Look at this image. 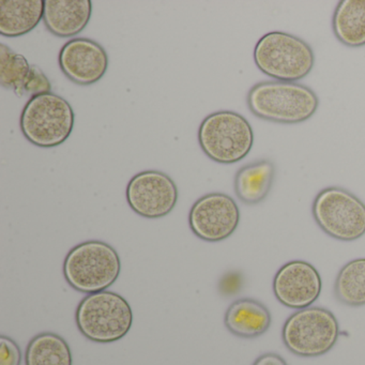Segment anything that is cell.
<instances>
[{
    "mask_svg": "<svg viewBox=\"0 0 365 365\" xmlns=\"http://www.w3.org/2000/svg\"><path fill=\"white\" fill-rule=\"evenodd\" d=\"M247 104L258 118L281 125H297L314 116L319 99L305 85L283 81H264L250 89Z\"/></svg>",
    "mask_w": 365,
    "mask_h": 365,
    "instance_id": "6da1fadb",
    "label": "cell"
},
{
    "mask_svg": "<svg viewBox=\"0 0 365 365\" xmlns=\"http://www.w3.org/2000/svg\"><path fill=\"white\" fill-rule=\"evenodd\" d=\"M63 272L67 283L78 292L88 294L104 292L120 275V257L108 243L85 241L70 250Z\"/></svg>",
    "mask_w": 365,
    "mask_h": 365,
    "instance_id": "7a4b0ae2",
    "label": "cell"
},
{
    "mask_svg": "<svg viewBox=\"0 0 365 365\" xmlns=\"http://www.w3.org/2000/svg\"><path fill=\"white\" fill-rule=\"evenodd\" d=\"M256 67L274 81L294 82L309 76L315 65V54L309 43L285 31L262 36L253 53Z\"/></svg>",
    "mask_w": 365,
    "mask_h": 365,
    "instance_id": "3957f363",
    "label": "cell"
},
{
    "mask_svg": "<svg viewBox=\"0 0 365 365\" xmlns=\"http://www.w3.org/2000/svg\"><path fill=\"white\" fill-rule=\"evenodd\" d=\"M80 332L95 343H114L125 337L133 324V312L129 302L117 292L87 294L76 312Z\"/></svg>",
    "mask_w": 365,
    "mask_h": 365,
    "instance_id": "277c9868",
    "label": "cell"
},
{
    "mask_svg": "<svg viewBox=\"0 0 365 365\" xmlns=\"http://www.w3.org/2000/svg\"><path fill=\"white\" fill-rule=\"evenodd\" d=\"M73 108L67 100L48 93L31 98L21 114L23 135L40 148H54L63 144L74 127Z\"/></svg>",
    "mask_w": 365,
    "mask_h": 365,
    "instance_id": "5b68a950",
    "label": "cell"
},
{
    "mask_svg": "<svg viewBox=\"0 0 365 365\" xmlns=\"http://www.w3.org/2000/svg\"><path fill=\"white\" fill-rule=\"evenodd\" d=\"M198 143L209 159L220 164H234L245 159L253 148L254 132L242 115L219 110L200 123Z\"/></svg>",
    "mask_w": 365,
    "mask_h": 365,
    "instance_id": "8992f818",
    "label": "cell"
},
{
    "mask_svg": "<svg viewBox=\"0 0 365 365\" xmlns=\"http://www.w3.org/2000/svg\"><path fill=\"white\" fill-rule=\"evenodd\" d=\"M339 336V324L332 312L324 307L298 309L282 330L284 345L292 354L315 358L330 351Z\"/></svg>",
    "mask_w": 365,
    "mask_h": 365,
    "instance_id": "52a82bcc",
    "label": "cell"
},
{
    "mask_svg": "<svg viewBox=\"0 0 365 365\" xmlns=\"http://www.w3.org/2000/svg\"><path fill=\"white\" fill-rule=\"evenodd\" d=\"M312 213L322 232L336 240L351 242L365 234V205L343 187L322 190L312 205Z\"/></svg>",
    "mask_w": 365,
    "mask_h": 365,
    "instance_id": "ba28073f",
    "label": "cell"
},
{
    "mask_svg": "<svg viewBox=\"0 0 365 365\" xmlns=\"http://www.w3.org/2000/svg\"><path fill=\"white\" fill-rule=\"evenodd\" d=\"M125 196L130 208L140 217L161 219L174 210L178 187L165 173L145 170L132 177Z\"/></svg>",
    "mask_w": 365,
    "mask_h": 365,
    "instance_id": "9c48e42d",
    "label": "cell"
},
{
    "mask_svg": "<svg viewBox=\"0 0 365 365\" xmlns=\"http://www.w3.org/2000/svg\"><path fill=\"white\" fill-rule=\"evenodd\" d=\"M240 210L234 198L224 193H209L196 200L189 213V225L197 238L220 242L236 232Z\"/></svg>",
    "mask_w": 365,
    "mask_h": 365,
    "instance_id": "30bf717a",
    "label": "cell"
},
{
    "mask_svg": "<svg viewBox=\"0 0 365 365\" xmlns=\"http://www.w3.org/2000/svg\"><path fill=\"white\" fill-rule=\"evenodd\" d=\"M272 289L281 304L289 309H307L322 294V277L309 262L292 260L277 271L273 279Z\"/></svg>",
    "mask_w": 365,
    "mask_h": 365,
    "instance_id": "8fae6325",
    "label": "cell"
},
{
    "mask_svg": "<svg viewBox=\"0 0 365 365\" xmlns=\"http://www.w3.org/2000/svg\"><path fill=\"white\" fill-rule=\"evenodd\" d=\"M59 67L74 84L89 86L108 71V56L101 44L86 38H74L61 48Z\"/></svg>",
    "mask_w": 365,
    "mask_h": 365,
    "instance_id": "7c38bea8",
    "label": "cell"
},
{
    "mask_svg": "<svg viewBox=\"0 0 365 365\" xmlns=\"http://www.w3.org/2000/svg\"><path fill=\"white\" fill-rule=\"evenodd\" d=\"M91 12V0H46L43 22L56 37H76L86 29Z\"/></svg>",
    "mask_w": 365,
    "mask_h": 365,
    "instance_id": "4fadbf2b",
    "label": "cell"
},
{
    "mask_svg": "<svg viewBox=\"0 0 365 365\" xmlns=\"http://www.w3.org/2000/svg\"><path fill=\"white\" fill-rule=\"evenodd\" d=\"M268 307L254 299L243 298L228 307L224 316L226 329L235 336L255 339L262 336L271 326Z\"/></svg>",
    "mask_w": 365,
    "mask_h": 365,
    "instance_id": "5bb4252c",
    "label": "cell"
},
{
    "mask_svg": "<svg viewBox=\"0 0 365 365\" xmlns=\"http://www.w3.org/2000/svg\"><path fill=\"white\" fill-rule=\"evenodd\" d=\"M274 163L270 160H259L242 166L235 176L234 189L238 200L253 206L266 200L274 182Z\"/></svg>",
    "mask_w": 365,
    "mask_h": 365,
    "instance_id": "9a60e30c",
    "label": "cell"
},
{
    "mask_svg": "<svg viewBox=\"0 0 365 365\" xmlns=\"http://www.w3.org/2000/svg\"><path fill=\"white\" fill-rule=\"evenodd\" d=\"M43 0H0V34L22 37L31 33L43 19Z\"/></svg>",
    "mask_w": 365,
    "mask_h": 365,
    "instance_id": "2e32d148",
    "label": "cell"
},
{
    "mask_svg": "<svg viewBox=\"0 0 365 365\" xmlns=\"http://www.w3.org/2000/svg\"><path fill=\"white\" fill-rule=\"evenodd\" d=\"M336 39L348 48L365 46V0H341L332 16Z\"/></svg>",
    "mask_w": 365,
    "mask_h": 365,
    "instance_id": "e0dca14e",
    "label": "cell"
},
{
    "mask_svg": "<svg viewBox=\"0 0 365 365\" xmlns=\"http://www.w3.org/2000/svg\"><path fill=\"white\" fill-rule=\"evenodd\" d=\"M25 364L72 365L69 344L56 333H40L33 337L27 345Z\"/></svg>",
    "mask_w": 365,
    "mask_h": 365,
    "instance_id": "ac0fdd59",
    "label": "cell"
},
{
    "mask_svg": "<svg viewBox=\"0 0 365 365\" xmlns=\"http://www.w3.org/2000/svg\"><path fill=\"white\" fill-rule=\"evenodd\" d=\"M334 297L348 307L365 305V258L350 260L341 267L335 279Z\"/></svg>",
    "mask_w": 365,
    "mask_h": 365,
    "instance_id": "d6986e66",
    "label": "cell"
},
{
    "mask_svg": "<svg viewBox=\"0 0 365 365\" xmlns=\"http://www.w3.org/2000/svg\"><path fill=\"white\" fill-rule=\"evenodd\" d=\"M31 72V65L23 55L5 44H0V85L4 88L23 97Z\"/></svg>",
    "mask_w": 365,
    "mask_h": 365,
    "instance_id": "ffe728a7",
    "label": "cell"
},
{
    "mask_svg": "<svg viewBox=\"0 0 365 365\" xmlns=\"http://www.w3.org/2000/svg\"><path fill=\"white\" fill-rule=\"evenodd\" d=\"M48 93H52V85L48 76L38 66L31 65V76L25 87V96L33 98Z\"/></svg>",
    "mask_w": 365,
    "mask_h": 365,
    "instance_id": "44dd1931",
    "label": "cell"
},
{
    "mask_svg": "<svg viewBox=\"0 0 365 365\" xmlns=\"http://www.w3.org/2000/svg\"><path fill=\"white\" fill-rule=\"evenodd\" d=\"M22 351L16 341L9 336H0V365H21Z\"/></svg>",
    "mask_w": 365,
    "mask_h": 365,
    "instance_id": "7402d4cb",
    "label": "cell"
},
{
    "mask_svg": "<svg viewBox=\"0 0 365 365\" xmlns=\"http://www.w3.org/2000/svg\"><path fill=\"white\" fill-rule=\"evenodd\" d=\"M253 365H288L287 362L279 354L274 352L262 354L256 359Z\"/></svg>",
    "mask_w": 365,
    "mask_h": 365,
    "instance_id": "603a6c76",
    "label": "cell"
}]
</instances>
